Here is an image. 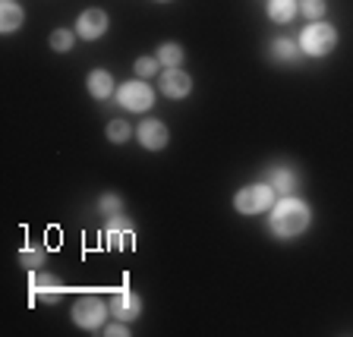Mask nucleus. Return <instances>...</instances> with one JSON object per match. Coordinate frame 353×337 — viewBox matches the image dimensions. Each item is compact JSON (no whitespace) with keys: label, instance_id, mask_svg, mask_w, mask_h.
Listing matches in <instances>:
<instances>
[{"label":"nucleus","instance_id":"1","mask_svg":"<svg viewBox=\"0 0 353 337\" xmlns=\"http://www.w3.org/2000/svg\"><path fill=\"white\" fill-rule=\"evenodd\" d=\"M309 224H312V208L300 196H278V202L268 212V230L278 240H294L306 234Z\"/></svg>","mask_w":353,"mask_h":337},{"label":"nucleus","instance_id":"2","mask_svg":"<svg viewBox=\"0 0 353 337\" xmlns=\"http://www.w3.org/2000/svg\"><path fill=\"white\" fill-rule=\"evenodd\" d=\"M334 48H338V29L328 22L319 19L300 32V51L306 57H328Z\"/></svg>","mask_w":353,"mask_h":337},{"label":"nucleus","instance_id":"3","mask_svg":"<svg viewBox=\"0 0 353 337\" xmlns=\"http://www.w3.org/2000/svg\"><path fill=\"white\" fill-rule=\"evenodd\" d=\"M274 202H278V192L272 190L268 180H265V183L243 186V190H236V196H234V208L240 214H265V212H272Z\"/></svg>","mask_w":353,"mask_h":337},{"label":"nucleus","instance_id":"4","mask_svg":"<svg viewBox=\"0 0 353 337\" xmlns=\"http://www.w3.org/2000/svg\"><path fill=\"white\" fill-rule=\"evenodd\" d=\"M108 312H110V306L104 300H98V296H79L73 303V309H70V318L82 331H101Z\"/></svg>","mask_w":353,"mask_h":337},{"label":"nucleus","instance_id":"5","mask_svg":"<svg viewBox=\"0 0 353 337\" xmlns=\"http://www.w3.org/2000/svg\"><path fill=\"white\" fill-rule=\"evenodd\" d=\"M117 104L130 114H142L154 104V88L148 85L145 79H132V82H123L117 85Z\"/></svg>","mask_w":353,"mask_h":337},{"label":"nucleus","instance_id":"6","mask_svg":"<svg viewBox=\"0 0 353 337\" xmlns=\"http://www.w3.org/2000/svg\"><path fill=\"white\" fill-rule=\"evenodd\" d=\"M158 92L164 98L180 101V98H186L192 92V76L183 73L180 66H164V73H158Z\"/></svg>","mask_w":353,"mask_h":337},{"label":"nucleus","instance_id":"7","mask_svg":"<svg viewBox=\"0 0 353 337\" xmlns=\"http://www.w3.org/2000/svg\"><path fill=\"white\" fill-rule=\"evenodd\" d=\"M108 306H110V316L120 318V322H132V318L142 316V300H139L136 290H130V287L117 290V294H110Z\"/></svg>","mask_w":353,"mask_h":337},{"label":"nucleus","instance_id":"8","mask_svg":"<svg viewBox=\"0 0 353 337\" xmlns=\"http://www.w3.org/2000/svg\"><path fill=\"white\" fill-rule=\"evenodd\" d=\"M108 25H110V19L104 10L88 7V10H82L79 19H76V35H79L82 41H98V38L108 32Z\"/></svg>","mask_w":353,"mask_h":337},{"label":"nucleus","instance_id":"9","mask_svg":"<svg viewBox=\"0 0 353 337\" xmlns=\"http://www.w3.org/2000/svg\"><path fill=\"white\" fill-rule=\"evenodd\" d=\"M104 246H108L110 252L132 249V224L123 218V214L108 218V227H104Z\"/></svg>","mask_w":353,"mask_h":337},{"label":"nucleus","instance_id":"10","mask_svg":"<svg viewBox=\"0 0 353 337\" xmlns=\"http://www.w3.org/2000/svg\"><path fill=\"white\" fill-rule=\"evenodd\" d=\"M136 139H139V145L145 148V152H161L170 142V132L161 120H145V123L136 126Z\"/></svg>","mask_w":353,"mask_h":337},{"label":"nucleus","instance_id":"11","mask_svg":"<svg viewBox=\"0 0 353 337\" xmlns=\"http://www.w3.org/2000/svg\"><path fill=\"white\" fill-rule=\"evenodd\" d=\"M268 183H272V190L278 192V196H294V192L300 190V176H296L294 167H287V164H274V167L268 170Z\"/></svg>","mask_w":353,"mask_h":337},{"label":"nucleus","instance_id":"12","mask_svg":"<svg viewBox=\"0 0 353 337\" xmlns=\"http://www.w3.org/2000/svg\"><path fill=\"white\" fill-rule=\"evenodd\" d=\"M29 290H32V300H57L63 296V284H60L54 274H29Z\"/></svg>","mask_w":353,"mask_h":337},{"label":"nucleus","instance_id":"13","mask_svg":"<svg viewBox=\"0 0 353 337\" xmlns=\"http://www.w3.org/2000/svg\"><path fill=\"white\" fill-rule=\"evenodd\" d=\"M85 88L88 95L98 98V101H108L110 95H117V85H114V76L108 73V70H92L85 79Z\"/></svg>","mask_w":353,"mask_h":337},{"label":"nucleus","instance_id":"14","mask_svg":"<svg viewBox=\"0 0 353 337\" xmlns=\"http://www.w3.org/2000/svg\"><path fill=\"white\" fill-rule=\"evenodd\" d=\"M22 19H26V10H22L16 0H3V3H0V32H3V35L19 32Z\"/></svg>","mask_w":353,"mask_h":337},{"label":"nucleus","instance_id":"15","mask_svg":"<svg viewBox=\"0 0 353 337\" xmlns=\"http://www.w3.org/2000/svg\"><path fill=\"white\" fill-rule=\"evenodd\" d=\"M265 13H268V19L272 22H290L296 13H300V3L296 0H268V7H265Z\"/></svg>","mask_w":353,"mask_h":337},{"label":"nucleus","instance_id":"16","mask_svg":"<svg viewBox=\"0 0 353 337\" xmlns=\"http://www.w3.org/2000/svg\"><path fill=\"white\" fill-rule=\"evenodd\" d=\"M300 54V41H290V38H274L272 41V57L281 60V63H294Z\"/></svg>","mask_w":353,"mask_h":337},{"label":"nucleus","instance_id":"17","mask_svg":"<svg viewBox=\"0 0 353 337\" xmlns=\"http://www.w3.org/2000/svg\"><path fill=\"white\" fill-rule=\"evenodd\" d=\"M154 57H158V63H161V66H180L186 54H183V48H180L176 41H164L161 48H158V54H154Z\"/></svg>","mask_w":353,"mask_h":337},{"label":"nucleus","instance_id":"18","mask_svg":"<svg viewBox=\"0 0 353 337\" xmlns=\"http://www.w3.org/2000/svg\"><path fill=\"white\" fill-rule=\"evenodd\" d=\"M76 29H57L51 32V38H48V44H51V51L57 54H66V51H73V44H76Z\"/></svg>","mask_w":353,"mask_h":337},{"label":"nucleus","instance_id":"19","mask_svg":"<svg viewBox=\"0 0 353 337\" xmlns=\"http://www.w3.org/2000/svg\"><path fill=\"white\" fill-rule=\"evenodd\" d=\"M130 136H132V130H130V123H126V120H110V123H108V139L114 142V145L130 142Z\"/></svg>","mask_w":353,"mask_h":337},{"label":"nucleus","instance_id":"20","mask_svg":"<svg viewBox=\"0 0 353 337\" xmlns=\"http://www.w3.org/2000/svg\"><path fill=\"white\" fill-rule=\"evenodd\" d=\"M132 70H136L139 79H152V76H158L161 63H158V57H139L136 63H132Z\"/></svg>","mask_w":353,"mask_h":337},{"label":"nucleus","instance_id":"21","mask_svg":"<svg viewBox=\"0 0 353 337\" xmlns=\"http://www.w3.org/2000/svg\"><path fill=\"white\" fill-rule=\"evenodd\" d=\"M44 258H48V256H44L41 249H32V246H26V249L19 252V265H22V268H29V272H35V268H41V265H44Z\"/></svg>","mask_w":353,"mask_h":337},{"label":"nucleus","instance_id":"22","mask_svg":"<svg viewBox=\"0 0 353 337\" xmlns=\"http://www.w3.org/2000/svg\"><path fill=\"white\" fill-rule=\"evenodd\" d=\"M300 10H303V16H306V19L319 22L325 16V10H328V3H325V0H303Z\"/></svg>","mask_w":353,"mask_h":337},{"label":"nucleus","instance_id":"23","mask_svg":"<svg viewBox=\"0 0 353 337\" xmlns=\"http://www.w3.org/2000/svg\"><path fill=\"white\" fill-rule=\"evenodd\" d=\"M101 212L108 214V218H114V214H123V202H120L117 192H104V196H101Z\"/></svg>","mask_w":353,"mask_h":337},{"label":"nucleus","instance_id":"24","mask_svg":"<svg viewBox=\"0 0 353 337\" xmlns=\"http://www.w3.org/2000/svg\"><path fill=\"white\" fill-rule=\"evenodd\" d=\"M104 334H110V337H130V328H123V322H114V325H104Z\"/></svg>","mask_w":353,"mask_h":337},{"label":"nucleus","instance_id":"25","mask_svg":"<svg viewBox=\"0 0 353 337\" xmlns=\"http://www.w3.org/2000/svg\"><path fill=\"white\" fill-rule=\"evenodd\" d=\"M161 3H168V0H161Z\"/></svg>","mask_w":353,"mask_h":337}]
</instances>
